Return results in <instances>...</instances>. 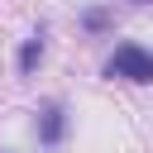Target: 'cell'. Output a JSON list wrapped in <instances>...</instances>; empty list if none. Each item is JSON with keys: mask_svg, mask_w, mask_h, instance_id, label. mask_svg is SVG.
<instances>
[{"mask_svg": "<svg viewBox=\"0 0 153 153\" xmlns=\"http://www.w3.org/2000/svg\"><path fill=\"white\" fill-rule=\"evenodd\" d=\"M38 57H43V38L33 33V38L19 48V72H33V67H38Z\"/></svg>", "mask_w": 153, "mask_h": 153, "instance_id": "cell-3", "label": "cell"}, {"mask_svg": "<svg viewBox=\"0 0 153 153\" xmlns=\"http://www.w3.org/2000/svg\"><path fill=\"white\" fill-rule=\"evenodd\" d=\"M105 76H124V81H153V53L139 43H120L115 57L105 62Z\"/></svg>", "mask_w": 153, "mask_h": 153, "instance_id": "cell-1", "label": "cell"}, {"mask_svg": "<svg viewBox=\"0 0 153 153\" xmlns=\"http://www.w3.org/2000/svg\"><path fill=\"white\" fill-rule=\"evenodd\" d=\"M62 129H67L62 110H57V105H48V110H43V129H38V134H43V143H57V139H62Z\"/></svg>", "mask_w": 153, "mask_h": 153, "instance_id": "cell-2", "label": "cell"}]
</instances>
